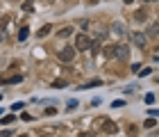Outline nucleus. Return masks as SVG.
<instances>
[{
  "instance_id": "a211bd4d",
  "label": "nucleus",
  "mask_w": 159,
  "mask_h": 137,
  "mask_svg": "<svg viewBox=\"0 0 159 137\" xmlns=\"http://www.w3.org/2000/svg\"><path fill=\"white\" fill-rule=\"evenodd\" d=\"M150 34H159V23H152V25H150Z\"/></svg>"
},
{
  "instance_id": "9d476101",
  "label": "nucleus",
  "mask_w": 159,
  "mask_h": 137,
  "mask_svg": "<svg viewBox=\"0 0 159 137\" xmlns=\"http://www.w3.org/2000/svg\"><path fill=\"white\" fill-rule=\"evenodd\" d=\"M105 57H109V60H114V57H116V46H114V44L105 48Z\"/></svg>"
},
{
  "instance_id": "9b49d317",
  "label": "nucleus",
  "mask_w": 159,
  "mask_h": 137,
  "mask_svg": "<svg viewBox=\"0 0 159 137\" xmlns=\"http://www.w3.org/2000/svg\"><path fill=\"white\" fill-rule=\"evenodd\" d=\"M116 130H118V126L114 124V121H107L105 124V133H116Z\"/></svg>"
},
{
  "instance_id": "423d86ee",
  "label": "nucleus",
  "mask_w": 159,
  "mask_h": 137,
  "mask_svg": "<svg viewBox=\"0 0 159 137\" xmlns=\"http://www.w3.org/2000/svg\"><path fill=\"white\" fill-rule=\"evenodd\" d=\"M111 32H116V34H125L127 32V27L120 23V21H116V23H111Z\"/></svg>"
},
{
  "instance_id": "ddd939ff",
  "label": "nucleus",
  "mask_w": 159,
  "mask_h": 137,
  "mask_svg": "<svg viewBox=\"0 0 159 137\" xmlns=\"http://www.w3.org/2000/svg\"><path fill=\"white\" fill-rule=\"evenodd\" d=\"M77 105H80V103H77V98H70V100H68V103H66V110L70 112V110H75V107H77Z\"/></svg>"
},
{
  "instance_id": "4be33fe9",
  "label": "nucleus",
  "mask_w": 159,
  "mask_h": 137,
  "mask_svg": "<svg viewBox=\"0 0 159 137\" xmlns=\"http://www.w3.org/2000/svg\"><path fill=\"white\" fill-rule=\"evenodd\" d=\"M57 110H55V107H46V114H48V117H52V114H55Z\"/></svg>"
},
{
  "instance_id": "20e7f679",
  "label": "nucleus",
  "mask_w": 159,
  "mask_h": 137,
  "mask_svg": "<svg viewBox=\"0 0 159 137\" xmlns=\"http://www.w3.org/2000/svg\"><path fill=\"white\" fill-rule=\"evenodd\" d=\"M127 57H129V46L116 44V60H127Z\"/></svg>"
},
{
  "instance_id": "6e6552de",
  "label": "nucleus",
  "mask_w": 159,
  "mask_h": 137,
  "mask_svg": "<svg viewBox=\"0 0 159 137\" xmlns=\"http://www.w3.org/2000/svg\"><path fill=\"white\" fill-rule=\"evenodd\" d=\"M57 34H59L61 39H66V37H70V34H73V27H70V25H66V27H61V30L57 32Z\"/></svg>"
},
{
  "instance_id": "a878e982",
  "label": "nucleus",
  "mask_w": 159,
  "mask_h": 137,
  "mask_svg": "<svg viewBox=\"0 0 159 137\" xmlns=\"http://www.w3.org/2000/svg\"><path fill=\"white\" fill-rule=\"evenodd\" d=\"M5 39V27H0V41Z\"/></svg>"
},
{
  "instance_id": "1a4fd4ad",
  "label": "nucleus",
  "mask_w": 159,
  "mask_h": 137,
  "mask_svg": "<svg viewBox=\"0 0 159 137\" xmlns=\"http://www.w3.org/2000/svg\"><path fill=\"white\" fill-rule=\"evenodd\" d=\"M50 32H52V25H48V23H46V25H43V27H41V30L37 32V34H39V37L43 39V37H48V34H50Z\"/></svg>"
},
{
  "instance_id": "6ab92c4d",
  "label": "nucleus",
  "mask_w": 159,
  "mask_h": 137,
  "mask_svg": "<svg viewBox=\"0 0 159 137\" xmlns=\"http://www.w3.org/2000/svg\"><path fill=\"white\" fill-rule=\"evenodd\" d=\"M150 73H152V69H141V71H139L141 78H146V76H150Z\"/></svg>"
},
{
  "instance_id": "393cba45",
  "label": "nucleus",
  "mask_w": 159,
  "mask_h": 137,
  "mask_svg": "<svg viewBox=\"0 0 159 137\" xmlns=\"http://www.w3.org/2000/svg\"><path fill=\"white\" fill-rule=\"evenodd\" d=\"M0 137H11V130H0Z\"/></svg>"
},
{
  "instance_id": "dca6fc26",
  "label": "nucleus",
  "mask_w": 159,
  "mask_h": 137,
  "mask_svg": "<svg viewBox=\"0 0 159 137\" xmlns=\"http://www.w3.org/2000/svg\"><path fill=\"white\" fill-rule=\"evenodd\" d=\"M146 128H155L157 126V121H155V117H150V119H146V124H143Z\"/></svg>"
},
{
  "instance_id": "b1692460",
  "label": "nucleus",
  "mask_w": 159,
  "mask_h": 137,
  "mask_svg": "<svg viewBox=\"0 0 159 137\" xmlns=\"http://www.w3.org/2000/svg\"><path fill=\"white\" fill-rule=\"evenodd\" d=\"M123 105H125L123 100H114V103H111V107H123Z\"/></svg>"
},
{
  "instance_id": "f257e3e1",
  "label": "nucleus",
  "mask_w": 159,
  "mask_h": 137,
  "mask_svg": "<svg viewBox=\"0 0 159 137\" xmlns=\"http://www.w3.org/2000/svg\"><path fill=\"white\" fill-rule=\"evenodd\" d=\"M75 53H77V48H73V46H66V48H61L59 53H57V60L59 62H73L75 60Z\"/></svg>"
},
{
  "instance_id": "412c9836",
  "label": "nucleus",
  "mask_w": 159,
  "mask_h": 137,
  "mask_svg": "<svg viewBox=\"0 0 159 137\" xmlns=\"http://www.w3.org/2000/svg\"><path fill=\"white\" fill-rule=\"evenodd\" d=\"M89 50H91V53H93V55H96V53H98V41H93V44H91V48H89Z\"/></svg>"
},
{
  "instance_id": "2eb2a0df",
  "label": "nucleus",
  "mask_w": 159,
  "mask_h": 137,
  "mask_svg": "<svg viewBox=\"0 0 159 137\" xmlns=\"http://www.w3.org/2000/svg\"><path fill=\"white\" fill-rule=\"evenodd\" d=\"M52 87H55V89H64V87H66V80H55Z\"/></svg>"
},
{
  "instance_id": "39448f33",
  "label": "nucleus",
  "mask_w": 159,
  "mask_h": 137,
  "mask_svg": "<svg viewBox=\"0 0 159 137\" xmlns=\"http://www.w3.org/2000/svg\"><path fill=\"white\" fill-rule=\"evenodd\" d=\"M23 82V76H9V78H0V85H18Z\"/></svg>"
},
{
  "instance_id": "4468645a",
  "label": "nucleus",
  "mask_w": 159,
  "mask_h": 137,
  "mask_svg": "<svg viewBox=\"0 0 159 137\" xmlns=\"http://www.w3.org/2000/svg\"><path fill=\"white\" fill-rule=\"evenodd\" d=\"M134 18L139 21V23H143V21H146V12H143V9H139V12L134 14Z\"/></svg>"
},
{
  "instance_id": "0eeeda50",
  "label": "nucleus",
  "mask_w": 159,
  "mask_h": 137,
  "mask_svg": "<svg viewBox=\"0 0 159 137\" xmlns=\"http://www.w3.org/2000/svg\"><path fill=\"white\" fill-rule=\"evenodd\" d=\"M27 34H30V27H27V25H23V27L18 30V34H16V37H18V41H25V39H27Z\"/></svg>"
},
{
  "instance_id": "c85d7f7f",
  "label": "nucleus",
  "mask_w": 159,
  "mask_h": 137,
  "mask_svg": "<svg viewBox=\"0 0 159 137\" xmlns=\"http://www.w3.org/2000/svg\"><path fill=\"white\" fill-rule=\"evenodd\" d=\"M20 137H27V135H20Z\"/></svg>"
},
{
  "instance_id": "f8f14e48",
  "label": "nucleus",
  "mask_w": 159,
  "mask_h": 137,
  "mask_svg": "<svg viewBox=\"0 0 159 137\" xmlns=\"http://www.w3.org/2000/svg\"><path fill=\"white\" fill-rule=\"evenodd\" d=\"M32 9H34V0H23V12L30 14Z\"/></svg>"
},
{
  "instance_id": "bb28decb",
  "label": "nucleus",
  "mask_w": 159,
  "mask_h": 137,
  "mask_svg": "<svg viewBox=\"0 0 159 137\" xmlns=\"http://www.w3.org/2000/svg\"><path fill=\"white\" fill-rule=\"evenodd\" d=\"M129 2H134V0H125V5H129Z\"/></svg>"
},
{
  "instance_id": "f03ea898",
  "label": "nucleus",
  "mask_w": 159,
  "mask_h": 137,
  "mask_svg": "<svg viewBox=\"0 0 159 137\" xmlns=\"http://www.w3.org/2000/svg\"><path fill=\"white\" fill-rule=\"evenodd\" d=\"M91 44H93V41L86 37V34H77V37H75V48L77 50H89Z\"/></svg>"
},
{
  "instance_id": "5701e85b",
  "label": "nucleus",
  "mask_w": 159,
  "mask_h": 137,
  "mask_svg": "<svg viewBox=\"0 0 159 137\" xmlns=\"http://www.w3.org/2000/svg\"><path fill=\"white\" fill-rule=\"evenodd\" d=\"M20 107H23V103H14V105H11V110H14V112H18Z\"/></svg>"
},
{
  "instance_id": "cd10ccee",
  "label": "nucleus",
  "mask_w": 159,
  "mask_h": 137,
  "mask_svg": "<svg viewBox=\"0 0 159 137\" xmlns=\"http://www.w3.org/2000/svg\"><path fill=\"white\" fill-rule=\"evenodd\" d=\"M146 2H155V0H146Z\"/></svg>"
},
{
  "instance_id": "7ed1b4c3",
  "label": "nucleus",
  "mask_w": 159,
  "mask_h": 137,
  "mask_svg": "<svg viewBox=\"0 0 159 137\" xmlns=\"http://www.w3.org/2000/svg\"><path fill=\"white\" fill-rule=\"evenodd\" d=\"M132 44L139 46V48H143V46L148 44V34L146 32H132Z\"/></svg>"
},
{
  "instance_id": "f3484780",
  "label": "nucleus",
  "mask_w": 159,
  "mask_h": 137,
  "mask_svg": "<svg viewBox=\"0 0 159 137\" xmlns=\"http://www.w3.org/2000/svg\"><path fill=\"white\" fill-rule=\"evenodd\" d=\"M155 103V94H146V105H152Z\"/></svg>"
},
{
  "instance_id": "aec40b11",
  "label": "nucleus",
  "mask_w": 159,
  "mask_h": 137,
  "mask_svg": "<svg viewBox=\"0 0 159 137\" xmlns=\"http://www.w3.org/2000/svg\"><path fill=\"white\" fill-rule=\"evenodd\" d=\"M11 121H14V114H7V117L0 121V124H11Z\"/></svg>"
}]
</instances>
